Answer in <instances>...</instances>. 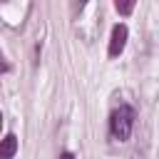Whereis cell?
<instances>
[{
	"label": "cell",
	"instance_id": "obj_1",
	"mask_svg": "<svg viewBox=\"0 0 159 159\" xmlns=\"http://www.w3.org/2000/svg\"><path fill=\"white\" fill-rule=\"evenodd\" d=\"M132 129H134V107L119 104L109 117V132L117 142H127L132 137Z\"/></svg>",
	"mask_w": 159,
	"mask_h": 159
},
{
	"label": "cell",
	"instance_id": "obj_2",
	"mask_svg": "<svg viewBox=\"0 0 159 159\" xmlns=\"http://www.w3.org/2000/svg\"><path fill=\"white\" fill-rule=\"evenodd\" d=\"M127 35H129V30H127V25H114L112 27V37H109V57H119L122 55V50H124V45H127Z\"/></svg>",
	"mask_w": 159,
	"mask_h": 159
},
{
	"label": "cell",
	"instance_id": "obj_3",
	"mask_svg": "<svg viewBox=\"0 0 159 159\" xmlns=\"http://www.w3.org/2000/svg\"><path fill=\"white\" fill-rule=\"evenodd\" d=\"M15 152H17V137L10 132V134H5V139H2V159H12Z\"/></svg>",
	"mask_w": 159,
	"mask_h": 159
},
{
	"label": "cell",
	"instance_id": "obj_4",
	"mask_svg": "<svg viewBox=\"0 0 159 159\" xmlns=\"http://www.w3.org/2000/svg\"><path fill=\"white\" fill-rule=\"evenodd\" d=\"M134 5H137V0H114V10L119 15H124V17L134 12Z\"/></svg>",
	"mask_w": 159,
	"mask_h": 159
},
{
	"label": "cell",
	"instance_id": "obj_5",
	"mask_svg": "<svg viewBox=\"0 0 159 159\" xmlns=\"http://www.w3.org/2000/svg\"><path fill=\"white\" fill-rule=\"evenodd\" d=\"M84 2H87V0H75V7H72V12L77 15V12H80V10L84 7Z\"/></svg>",
	"mask_w": 159,
	"mask_h": 159
},
{
	"label": "cell",
	"instance_id": "obj_6",
	"mask_svg": "<svg viewBox=\"0 0 159 159\" xmlns=\"http://www.w3.org/2000/svg\"><path fill=\"white\" fill-rule=\"evenodd\" d=\"M60 159H75V154H72V152H62V154H60Z\"/></svg>",
	"mask_w": 159,
	"mask_h": 159
}]
</instances>
